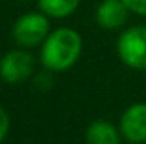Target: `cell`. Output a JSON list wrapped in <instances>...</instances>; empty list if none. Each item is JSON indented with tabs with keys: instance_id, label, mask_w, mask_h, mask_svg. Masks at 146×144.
<instances>
[{
	"instance_id": "cell-4",
	"label": "cell",
	"mask_w": 146,
	"mask_h": 144,
	"mask_svg": "<svg viewBox=\"0 0 146 144\" xmlns=\"http://www.w3.org/2000/svg\"><path fill=\"white\" fill-rule=\"evenodd\" d=\"M34 71V56L26 48L10 49L0 58V78L9 85H17L31 78Z\"/></svg>"
},
{
	"instance_id": "cell-5",
	"label": "cell",
	"mask_w": 146,
	"mask_h": 144,
	"mask_svg": "<svg viewBox=\"0 0 146 144\" xmlns=\"http://www.w3.org/2000/svg\"><path fill=\"white\" fill-rule=\"evenodd\" d=\"M121 134L133 144L146 143V104L138 102L124 110L121 117Z\"/></svg>"
},
{
	"instance_id": "cell-11",
	"label": "cell",
	"mask_w": 146,
	"mask_h": 144,
	"mask_svg": "<svg viewBox=\"0 0 146 144\" xmlns=\"http://www.w3.org/2000/svg\"><path fill=\"white\" fill-rule=\"evenodd\" d=\"M19 2H27V0H19Z\"/></svg>"
},
{
	"instance_id": "cell-10",
	"label": "cell",
	"mask_w": 146,
	"mask_h": 144,
	"mask_svg": "<svg viewBox=\"0 0 146 144\" xmlns=\"http://www.w3.org/2000/svg\"><path fill=\"white\" fill-rule=\"evenodd\" d=\"M127 9L131 10V14L136 15H145L146 17V0H122Z\"/></svg>"
},
{
	"instance_id": "cell-8",
	"label": "cell",
	"mask_w": 146,
	"mask_h": 144,
	"mask_svg": "<svg viewBox=\"0 0 146 144\" xmlns=\"http://www.w3.org/2000/svg\"><path fill=\"white\" fill-rule=\"evenodd\" d=\"M80 0H37V7L49 19H66L76 12Z\"/></svg>"
},
{
	"instance_id": "cell-1",
	"label": "cell",
	"mask_w": 146,
	"mask_h": 144,
	"mask_svg": "<svg viewBox=\"0 0 146 144\" xmlns=\"http://www.w3.org/2000/svg\"><path fill=\"white\" fill-rule=\"evenodd\" d=\"M83 48V39L72 27L53 29L39 46L41 65L48 71H66L78 61Z\"/></svg>"
},
{
	"instance_id": "cell-6",
	"label": "cell",
	"mask_w": 146,
	"mask_h": 144,
	"mask_svg": "<svg viewBox=\"0 0 146 144\" xmlns=\"http://www.w3.org/2000/svg\"><path fill=\"white\" fill-rule=\"evenodd\" d=\"M131 10L122 0H102L95 9V22L106 31H115L127 22Z\"/></svg>"
},
{
	"instance_id": "cell-3",
	"label": "cell",
	"mask_w": 146,
	"mask_h": 144,
	"mask_svg": "<svg viewBox=\"0 0 146 144\" xmlns=\"http://www.w3.org/2000/svg\"><path fill=\"white\" fill-rule=\"evenodd\" d=\"M117 54L133 70H146V26H131L117 37Z\"/></svg>"
},
{
	"instance_id": "cell-7",
	"label": "cell",
	"mask_w": 146,
	"mask_h": 144,
	"mask_svg": "<svg viewBox=\"0 0 146 144\" xmlns=\"http://www.w3.org/2000/svg\"><path fill=\"white\" fill-rule=\"evenodd\" d=\"M87 144H119V131L109 120H94L85 132Z\"/></svg>"
},
{
	"instance_id": "cell-9",
	"label": "cell",
	"mask_w": 146,
	"mask_h": 144,
	"mask_svg": "<svg viewBox=\"0 0 146 144\" xmlns=\"http://www.w3.org/2000/svg\"><path fill=\"white\" fill-rule=\"evenodd\" d=\"M9 129H10V117H9V112L0 105V143H3V139L7 137Z\"/></svg>"
},
{
	"instance_id": "cell-2",
	"label": "cell",
	"mask_w": 146,
	"mask_h": 144,
	"mask_svg": "<svg viewBox=\"0 0 146 144\" xmlns=\"http://www.w3.org/2000/svg\"><path fill=\"white\" fill-rule=\"evenodd\" d=\"M49 32H51L49 17L41 10L26 12L19 15L12 26V39L15 41L17 46L26 49L41 46Z\"/></svg>"
}]
</instances>
